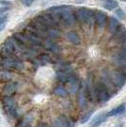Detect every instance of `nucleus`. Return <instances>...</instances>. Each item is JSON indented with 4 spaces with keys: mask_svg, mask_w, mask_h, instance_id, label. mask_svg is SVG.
<instances>
[{
    "mask_svg": "<svg viewBox=\"0 0 126 127\" xmlns=\"http://www.w3.org/2000/svg\"><path fill=\"white\" fill-rule=\"evenodd\" d=\"M59 13H60L61 21L63 22V24L65 27H71L75 24L76 16H75V13H73L72 11L70 10V7L67 9H64L63 11H60Z\"/></svg>",
    "mask_w": 126,
    "mask_h": 127,
    "instance_id": "nucleus-7",
    "label": "nucleus"
},
{
    "mask_svg": "<svg viewBox=\"0 0 126 127\" xmlns=\"http://www.w3.org/2000/svg\"><path fill=\"white\" fill-rule=\"evenodd\" d=\"M12 78H13V74L11 72V70H7V69L0 70V82L8 83V82H11Z\"/></svg>",
    "mask_w": 126,
    "mask_h": 127,
    "instance_id": "nucleus-18",
    "label": "nucleus"
},
{
    "mask_svg": "<svg viewBox=\"0 0 126 127\" xmlns=\"http://www.w3.org/2000/svg\"><path fill=\"white\" fill-rule=\"evenodd\" d=\"M92 114H93V111H89L85 113L84 116L81 118V123H85L90 119V117L92 116Z\"/></svg>",
    "mask_w": 126,
    "mask_h": 127,
    "instance_id": "nucleus-27",
    "label": "nucleus"
},
{
    "mask_svg": "<svg viewBox=\"0 0 126 127\" xmlns=\"http://www.w3.org/2000/svg\"><path fill=\"white\" fill-rule=\"evenodd\" d=\"M52 127H71L70 122L65 116H60L56 118L52 122Z\"/></svg>",
    "mask_w": 126,
    "mask_h": 127,
    "instance_id": "nucleus-15",
    "label": "nucleus"
},
{
    "mask_svg": "<svg viewBox=\"0 0 126 127\" xmlns=\"http://www.w3.org/2000/svg\"><path fill=\"white\" fill-rule=\"evenodd\" d=\"M15 53V46L12 38L8 39L0 47V56L1 57H11Z\"/></svg>",
    "mask_w": 126,
    "mask_h": 127,
    "instance_id": "nucleus-8",
    "label": "nucleus"
},
{
    "mask_svg": "<svg viewBox=\"0 0 126 127\" xmlns=\"http://www.w3.org/2000/svg\"><path fill=\"white\" fill-rule=\"evenodd\" d=\"M112 62L119 69L126 71V48H121L114 54L112 57Z\"/></svg>",
    "mask_w": 126,
    "mask_h": 127,
    "instance_id": "nucleus-6",
    "label": "nucleus"
},
{
    "mask_svg": "<svg viewBox=\"0 0 126 127\" xmlns=\"http://www.w3.org/2000/svg\"><path fill=\"white\" fill-rule=\"evenodd\" d=\"M4 21H7V17L6 16H0V23Z\"/></svg>",
    "mask_w": 126,
    "mask_h": 127,
    "instance_id": "nucleus-32",
    "label": "nucleus"
},
{
    "mask_svg": "<svg viewBox=\"0 0 126 127\" xmlns=\"http://www.w3.org/2000/svg\"><path fill=\"white\" fill-rule=\"evenodd\" d=\"M121 46L122 48H126V36L121 40Z\"/></svg>",
    "mask_w": 126,
    "mask_h": 127,
    "instance_id": "nucleus-31",
    "label": "nucleus"
},
{
    "mask_svg": "<svg viewBox=\"0 0 126 127\" xmlns=\"http://www.w3.org/2000/svg\"><path fill=\"white\" fill-rule=\"evenodd\" d=\"M61 35V32L58 29H55L54 27L52 28H49L47 30V37H49L50 39H56L59 38Z\"/></svg>",
    "mask_w": 126,
    "mask_h": 127,
    "instance_id": "nucleus-25",
    "label": "nucleus"
},
{
    "mask_svg": "<svg viewBox=\"0 0 126 127\" xmlns=\"http://www.w3.org/2000/svg\"><path fill=\"white\" fill-rule=\"evenodd\" d=\"M37 127H47V125L46 123H40V124H38Z\"/></svg>",
    "mask_w": 126,
    "mask_h": 127,
    "instance_id": "nucleus-34",
    "label": "nucleus"
},
{
    "mask_svg": "<svg viewBox=\"0 0 126 127\" xmlns=\"http://www.w3.org/2000/svg\"><path fill=\"white\" fill-rule=\"evenodd\" d=\"M76 19L82 23H87L90 19V11L84 8H80L75 12Z\"/></svg>",
    "mask_w": 126,
    "mask_h": 127,
    "instance_id": "nucleus-12",
    "label": "nucleus"
},
{
    "mask_svg": "<svg viewBox=\"0 0 126 127\" xmlns=\"http://www.w3.org/2000/svg\"><path fill=\"white\" fill-rule=\"evenodd\" d=\"M116 15L118 16L120 19H121V20L125 19V17H126V14L124 13V11H122V10H121V9H118V10L116 11Z\"/></svg>",
    "mask_w": 126,
    "mask_h": 127,
    "instance_id": "nucleus-28",
    "label": "nucleus"
},
{
    "mask_svg": "<svg viewBox=\"0 0 126 127\" xmlns=\"http://www.w3.org/2000/svg\"><path fill=\"white\" fill-rule=\"evenodd\" d=\"M100 82L104 85V86L107 88V90L110 92L111 95H115L116 93L118 92V88L116 87L114 84L112 83V81L110 79V76H109V71L104 69L102 72H101V75H100Z\"/></svg>",
    "mask_w": 126,
    "mask_h": 127,
    "instance_id": "nucleus-9",
    "label": "nucleus"
},
{
    "mask_svg": "<svg viewBox=\"0 0 126 127\" xmlns=\"http://www.w3.org/2000/svg\"><path fill=\"white\" fill-rule=\"evenodd\" d=\"M124 111H125V117H126V109H125V110H124Z\"/></svg>",
    "mask_w": 126,
    "mask_h": 127,
    "instance_id": "nucleus-38",
    "label": "nucleus"
},
{
    "mask_svg": "<svg viewBox=\"0 0 126 127\" xmlns=\"http://www.w3.org/2000/svg\"><path fill=\"white\" fill-rule=\"evenodd\" d=\"M6 25H7V21L1 22V23H0V32H1V31H3V30L5 29Z\"/></svg>",
    "mask_w": 126,
    "mask_h": 127,
    "instance_id": "nucleus-30",
    "label": "nucleus"
},
{
    "mask_svg": "<svg viewBox=\"0 0 126 127\" xmlns=\"http://www.w3.org/2000/svg\"><path fill=\"white\" fill-rule=\"evenodd\" d=\"M66 37L68 39V41L74 44V45H80L81 44V39H80L79 35L76 33V32H70L67 33V35H66Z\"/></svg>",
    "mask_w": 126,
    "mask_h": 127,
    "instance_id": "nucleus-23",
    "label": "nucleus"
},
{
    "mask_svg": "<svg viewBox=\"0 0 126 127\" xmlns=\"http://www.w3.org/2000/svg\"><path fill=\"white\" fill-rule=\"evenodd\" d=\"M33 121V117L32 114H28L25 117H23L21 120H19V122H17L16 127H27L30 125Z\"/></svg>",
    "mask_w": 126,
    "mask_h": 127,
    "instance_id": "nucleus-19",
    "label": "nucleus"
},
{
    "mask_svg": "<svg viewBox=\"0 0 126 127\" xmlns=\"http://www.w3.org/2000/svg\"><path fill=\"white\" fill-rule=\"evenodd\" d=\"M113 34H114L113 38L115 40H121V41L126 36V28L123 26H119V28L117 29V31Z\"/></svg>",
    "mask_w": 126,
    "mask_h": 127,
    "instance_id": "nucleus-20",
    "label": "nucleus"
},
{
    "mask_svg": "<svg viewBox=\"0 0 126 127\" xmlns=\"http://www.w3.org/2000/svg\"><path fill=\"white\" fill-rule=\"evenodd\" d=\"M121 1H123V2H126V0H121Z\"/></svg>",
    "mask_w": 126,
    "mask_h": 127,
    "instance_id": "nucleus-37",
    "label": "nucleus"
},
{
    "mask_svg": "<svg viewBox=\"0 0 126 127\" xmlns=\"http://www.w3.org/2000/svg\"><path fill=\"white\" fill-rule=\"evenodd\" d=\"M0 66L3 69L17 70V71H21L25 67L24 63L20 59L13 58L12 56H11V57H1V59H0Z\"/></svg>",
    "mask_w": 126,
    "mask_h": 127,
    "instance_id": "nucleus-1",
    "label": "nucleus"
},
{
    "mask_svg": "<svg viewBox=\"0 0 126 127\" xmlns=\"http://www.w3.org/2000/svg\"><path fill=\"white\" fill-rule=\"evenodd\" d=\"M53 93L56 96H58V97H60V98H65L67 96V91L64 89L63 87H62V86H57L54 89Z\"/></svg>",
    "mask_w": 126,
    "mask_h": 127,
    "instance_id": "nucleus-26",
    "label": "nucleus"
},
{
    "mask_svg": "<svg viewBox=\"0 0 126 127\" xmlns=\"http://www.w3.org/2000/svg\"><path fill=\"white\" fill-rule=\"evenodd\" d=\"M78 95H77V101L78 104L81 108H85L87 105V96L85 94V90H84V85L82 86V84L80 85L79 90L77 91Z\"/></svg>",
    "mask_w": 126,
    "mask_h": 127,
    "instance_id": "nucleus-13",
    "label": "nucleus"
},
{
    "mask_svg": "<svg viewBox=\"0 0 126 127\" xmlns=\"http://www.w3.org/2000/svg\"><path fill=\"white\" fill-rule=\"evenodd\" d=\"M21 2L24 4L25 6L27 7H29V6H31L34 2V0H21Z\"/></svg>",
    "mask_w": 126,
    "mask_h": 127,
    "instance_id": "nucleus-29",
    "label": "nucleus"
},
{
    "mask_svg": "<svg viewBox=\"0 0 126 127\" xmlns=\"http://www.w3.org/2000/svg\"><path fill=\"white\" fill-rule=\"evenodd\" d=\"M103 6H104V8L106 10L113 11V10H115L116 8H118L119 4H118V2L116 0H104Z\"/></svg>",
    "mask_w": 126,
    "mask_h": 127,
    "instance_id": "nucleus-24",
    "label": "nucleus"
},
{
    "mask_svg": "<svg viewBox=\"0 0 126 127\" xmlns=\"http://www.w3.org/2000/svg\"><path fill=\"white\" fill-rule=\"evenodd\" d=\"M37 18L42 22L44 25H46L48 29L57 26V23L55 21V19L53 18L52 14H50V13H41L37 16Z\"/></svg>",
    "mask_w": 126,
    "mask_h": 127,
    "instance_id": "nucleus-10",
    "label": "nucleus"
},
{
    "mask_svg": "<svg viewBox=\"0 0 126 127\" xmlns=\"http://www.w3.org/2000/svg\"><path fill=\"white\" fill-rule=\"evenodd\" d=\"M2 104L5 113L10 118H17V102L12 96L3 97Z\"/></svg>",
    "mask_w": 126,
    "mask_h": 127,
    "instance_id": "nucleus-2",
    "label": "nucleus"
},
{
    "mask_svg": "<svg viewBox=\"0 0 126 127\" xmlns=\"http://www.w3.org/2000/svg\"><path fill=\"white\" fill-rule=\"evenodd\" d=\"M44 47L45 48H47V50L51 51L52 53H55V54L61 52V48L50 39H46V41L44 43Z\"/></svg>",
    "mask_w": 126,
    "mask_h": 127,
    "instance_id": "nucleus-16",
    "label": "nucleus"
},
{
    "mask_svg": "<svg viewBox=\"0 0 126 127\" xmlns=\"http://www.w3.org/2000/svg\"><path fill=\"white\" fill-rule=\"evenodd\" d=\"M119 26H120L119 21L116 19L115 17H111L109 19V23H108V31L111 33H114L117 31V29L119 28Z\"/></svg>",
    "mask_w": 126,
    "mask_h": 127,
    "instance_id": "nucleus-22",
    "label": "nucleus"
},
{
    "mask_svg": "<svg viewBox=\"0 0 126 127\" xmlns=\"http://www.w3.org/2000/svg\"><path fill=\"white\" fill-rule=\"evenodd\" d=\"M124 110H125V105L124 104H121V105L117 106L115 108L111 109L108 113H106V115L109 118V117H113V116H116V115H120L121 113H123Z\"/></svg>",
    "mask_w": 126,
    "mask_h": 127,
    "instance_id": "nucleus-21",
    "label": "nucleus"
},
{
    "mask_svg": "<svg viewBox=\"0 0 126 127\" xmlns=\"http://www.w3.org/2000/svg\"><path fill=\"white\" fill-rule=\"evenodd\" d=\"M18 88V83L15 82H8L2 89V95L3 97H7V96H12Z\"/></svg>",
    "mask_w": 126,
    "mask_h": 127,
    "instance_id": "nucleus-11",
    "label": "nucleus"
},
{
    "mask_svg": "<svg viewBox=\"0 0 126 127\" xmlns=\"http://www.w3.org/2000/svg\"><path fill=\"white\" fill-rule=\"evenodd\" d=\"M107 119H108V117L106 115V113H100L92 121L91 127H99L100 124H102L104 122H106Z\"/></svg>",
    "mask_w": 126,
    "mask_h": 127,
    "instance_id": "nucleus-17",
    "label": "nucleus"
},
{
    "mask_svg": "<svg viewBox=\"0 0 126 127\" xmlns=\"http://www.w3.org/2000/svg\"><path fill=\"white\" fill-rule=\"evenodd\" d=\"M109 76L118 89H121V87L126 84V71L122 69H116L113 71H109Z\"/></svg>",
    "mask_w": 126,
    "mask_h": 127,
    "instance_id": "nucleus-3",
    "label": "nucleus"
},
{
    "mask_svg": "<svg viewBox=\"0 0 126 127\" xmlns=\"http://www.w3.org/2000/svg\"><path fill=\"white\" fill-rule=\"evenodd\" d=\"M0 3H1L2 5H10V2H7V1H3V0H1V1H0Z\"/></svg>",
    "mask_w": 126,
    "mask_h": 127,
    "instance_id": "nucleus-33",
    "label": "nucleus"
},
{
    "mask_svg": "<svg viewBox=\"0 0 126 127\" xmlns=\"http://www.w3.org/2000/svg\"><path fill=\"white\" fill-rule=\"evenodd\" d=\"M27 127H32V125H31V124H30V125H28V126H27Z\"/></svg>",
    "mask_w": 126,
    "mask_h": 127,
    "instance_id": "nucleus-36",
    "label": "nucleus"
},
{
    "mask_svg": "<svg viewBox=\"0 0 126 127\" xmlns=\"http://www.w3.org/2000/svg\"><path fill=\"white\" fill-rule=\"evenodd\" d=\"M84 90L87 98L92 102L97 101V94H96V83L94 82V75L93 73H89L87 76L86 82L84 84Z\"/></svg>",
    "mask_w": 126,
    "mask_h": 127,
    "instance_id": "nucleus-4",
    "label": "nucleus"
},
{
    "mask_svg": "<svg viewBox=\"0 0 126 127\" xmlns=\"http://www.w3.org/2000/svg\"><path fill=\"white\" fill-rule=\"evenodd\" d=\"M115 127H122V124H118V125H116Z\"/></svg>",
    "mask_w": 126,
    "mask_h": 127,
    "instance_id": "nucleus-35",
    "label": "nucleus"
},
{
    "mask_svg": "<svg viewBox=\"0 0 126 127\" xmlns=\"http://www.w3.org/2000/svg\"><path fill=\"white\" fill-rule=\"evenodd\" d=\"M95 20H96V24L98 25V27L103 28L107 24V15L103 11H97L95 14Z\"/></svg>",
    "mask_w": 126,
    "mask_h": 127,
    "instance_id": "nucleus-14",
    "label": "nucleus"
},
{
    "mask_svg": "<svg viewBox=\"0 0 126 127\" xmlns=\"http://www.w3.org/2000/svg\"><path fill=\"white\" fill-rule=\"evenodd\" d=\"M96 94H97V101H99L101 103H104L107 101H109L112 96L100 81L96 83Z\"/></svg>",
    "mask_w": 126,
    "mask_h": 127,
    "instance_id": "nucleus-5",
    "label": "nucleus"
}]
</instances>
